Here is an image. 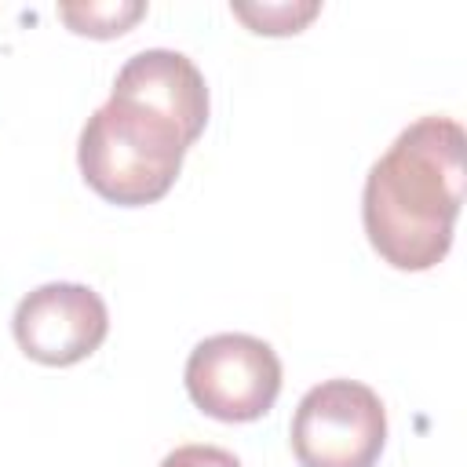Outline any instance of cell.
<instances>
[{"label": "cell", "instance_id": "6da1fadb", "mask_svg": "<svg viewBox=\"0 0 467 467\" xmlns=\"http://www.w3.org/2000/svg\"><path fill=\"white\" fill-rule=\"evenodd\" d=\"M463 142L456 120L420 117L368 168L361 219L368 244L394 270H431L449 255L463 201Z\"/></svg>", "mask_w": 467, "mask_h": 467}, {"label": "cell", "instance_id": "7a4b0ae2", "mask_svg": "<svg viewBox=\"0 0 467 467\" xmlns=\"http://www.w3.org/2000/svg\"><path fill=\"white\" fill-rule=\"evenodd\" d=\"M190 146V131L168 113L139 99L109 95L80 131L77 164L102 201L139 208L175 186Z\"/></svg>", "mask_w": 467, "mask_h": 467}, {"label": "cell", "instance_id": "3957f363", "mask_svg": "<svg viewBox=\"0 0 467 467\" xmlns=\"http://www.w3.org/2000/svg\"><path fill=\"white\" fill-rule=\"evenodd\" d=\"M288 438L299 467H376L387 445V412L372 387L325 379L296 405Z\"/></svg>", "mask_w": 467, "mask_h": 467}, {"label": "cell", "instance_id": "277c9868", "mask_svg": "<svg viewBox=\"0 0 467 467\" xmlns=\"http://www.w3.org/2000/svg\"><path fill=\"white\" fill-rule=\"evenodd\" d=\"M186 394L212 420L252 423L281 394V358L244 332L208 336L186 358Z\"/></svg>", "mask_w": 467, "mask_h": 467}, {"label": "cell", "instance_id": "5b68a950", "mask_svg": "<svg viewBox=\"0 0 467 467\" xmlns=\"http://www.w3.org/2000/svg\"><path fill=\"white\" fill-rule=\"evenodd\" d=\"M11 328L26 358L51 368H66L102 347L109 332V310L95 288L51 281L33 288L15 306Z\"/></svg>", "mask_w": 467, "mask_h": 467}, {"label": "cell", "instance_id": "8992f818", "mask_svg": "<svg viewBox=\"0 0 467 467\" xmlns=\"http://www.w3.org/2000/svg\"><path fill=\"white\" fill-rule=\"evenodd\" d=\"M109 95H124V99H139L161 113H168L171 120H179L190 139L197 142L204 124H208V84L201 77V69L182 55V51H168V47H150L131 55Z\"/></svg>", "mask_w": 467, "mask_h": 467}, {"label": "cell", "instance_id": "52a82bcc", "mask_svg": "<svg viewBox=\"0 0 467 467\" xmlns=\"http://www.w3.org/2000/svg\"><path fill=\"white\" fill-rule=\"evenodd\" d=\"M142 15H146L142 0H102V4L88 0V4H62L58 7V18L73 33L95 36V40H109V36L128 33Z\"/></svg>", "mask_w": 467, "mask_h": 467}, {"label": "cell", "instance_id": "ba28073f", "mask_svg": "<svg viewBox=\"0 0 467 467\" xmlns=\"http://www.w3.org/2000/svg\"><path fill=\"white\" fill-rule=\"evenodd\" d=\"M230 11L252 33L288 36V33H299L321 11V4H314V0H306V4H296V0H277V4H230Z\"/></svg>", "mask_w": 467, "mask_h": 467}, {"label": "cell", "instance_id": "9c48e42d", "mask_svg": "<svg viewBox=\"0 0 467 467\" xmlns=\"http://www.w3.org/2000/svg\"><path fill=\"white\" fill-rule=\"evenodd\" d=\"M161 467H241V460L219 445H179L161 460Z\"/></svg>", "mask_w": 467, "mask_h": 467}]
</instances>
